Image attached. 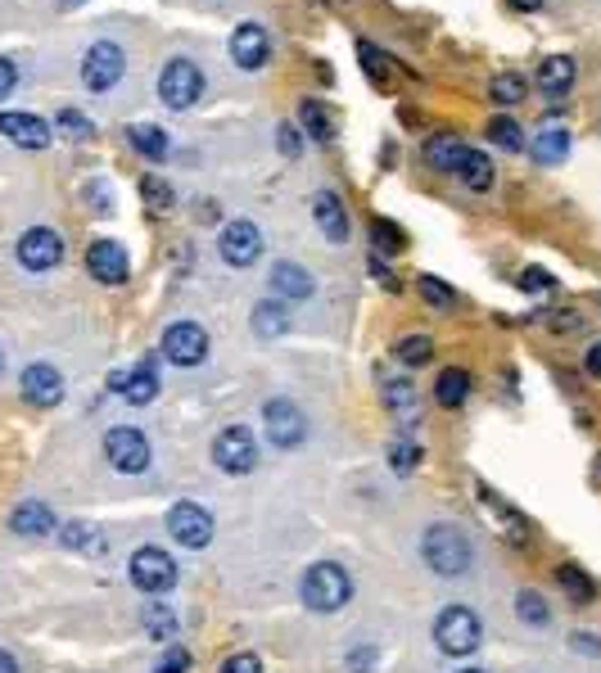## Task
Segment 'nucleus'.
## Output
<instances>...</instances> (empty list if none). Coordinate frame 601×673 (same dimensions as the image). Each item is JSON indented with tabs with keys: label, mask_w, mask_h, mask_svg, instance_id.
I'll use <instances>...</instances> for the list:
<instances>
[{
	"label": "nucleus",
	"mask_w": 601,
	"mask_h": 673,
	"mask_svg": "<svg viewBox=\"0 0 601 673\" xmlns=\"http://www.w3.org/2000/svg\"><path fill=\"white\" fill-rule=\"evenodd\" d=\"M371 235H376V244H380V249H389V254H398L403 244H407V240H403V231H398L394 222H380V218L371 222Z\"/></svg>",
	"instance_id": "40"
},
{
	"label": "nucleus",
	"mask_w": 601,
	"mask_h": 673,
	"mask_svg": "<svg viewBox=\"0 0 601 673\" xmlns=\"http://www.w3.org/2000/svg\"><path fill=\"white\" fill-rule=\"evenodd\" d=\"M272 290L281 298H308L312 294V277L298 262H277L272 267Z\"/></svg>",
	"instance_id": "24"
},
{
	"label": "nucleus",
	"mask_w": 601,
	"mask_h": 673,
	"mask_svg": "<svg viewBox=\"0 0 601 673\" xmlns=\"http://www.w3.org/2000/svg\"><path fill=\"white\" fill-rule=\"evenodd\" d=\"M262 420H267V439H272V448H298L308 439V420L290 397H272V403L262 407Z\"/></svg>",
	"instance_id": "9"
},
{
	"label": "nucleus",
	"mask_w": 601,
	"mask_h": 673,
	"mask_svg": "<svg viewBox=\"0 0 601 673\" xmlns=\"http://www.w3.org/2000/svg\"><path fill=\"white\" fill-rule=\"evenodd\" d=\"M59 542L69 547V552H86V556H105V534L82 525V519H69V525H59Z\"/></svg>",
	"instance_id": "23"
},
{
	"label": "nucleus",
	"mask_w": 601,
	"mask_h": 673,
	"mask_svg": "<svg viewBox=\"0 0 601 673\" xmlns=\"http://www.w3.org/2000/svg\"><path fill=\"white\" fill-rule=\"evenodd\" d=\"M520 285H525V290H552L548 271H525V277H520Z\"/></svg>",
	"instance_id": "46"
},
{
	"label": "nucleus",
	"mask_w": 601,
	"mask_h": 673,
	"mask_svg": "<svg viewBox=\"0 0 601 673\" xmlns=\"http://www.w3.org/2000/svg\"><path fill=\"white\" fill-rule=\"evenodd\" d=\"M420 298H426L434 313H447V308H453V303H457V294L447 290L439 277H420Z\"/></svg>",
	"instance_id": "35"
},
{
	"label": "nucleus",
	"mask_w": 601,
	"mask_h": 673,
	"mask_svg": "<svg viewBox=\"0 0 601 673\" xmlns=\"http://www.w3.org/2000/svg\"><path fill=\"white\" fill-rule=\"evenodd\" d=\"M543 0H511V10H538Z\"/></svg>",
	"instance_id": "51"
},
{
	"label": "nucleus",
	"mask_w": 601,
	"mask_h": 673,
	"mask_svg": "<svg viewBox=\"0 0 601 673\" xmlns=\"http://www.w3.org/2000/svg\"><path fill=\"white\" fill-rule=\"evenodd\" d=\"M398 362L403 366H420V362H430V353H434V344H430V334H407V340H398Z\"/></svg>",
	"instance_id": "34"
},
{
	"label": "nucleus",
	"mask_w": 601,
	"mask_h": 673,
	"mask_svg": "<svg viewBox=\"0 0 601 673\" xmlns=\"http://www.w3.org/2000/svg\"><path fill=\"white\" fill-rule=\"evenodd\" d=\"M489 136H493L502 149H525V136H520V127H516V122H511V118H493Z\"/></svg>",
	"instance_id": "39"
},
{
	"label": "nucleus",
	"mask_w": 601,
	"mask_h": 673,
	"mask_svg": "<svg viewBox=\"0 0 601 673\" xmlns=\"http://www.w3.org/2000/svg\"><path fill=\"white\" fill-rule=\"evenodd\" d=\"M597 479H601V462H597Z\"/></svg>",
	"instance_id": "54"
},
{
	"label": "nucleus",
	"mask_w": 601,
	"mask_h": 673,
	"mask_svg": "<svg viewBox=\"0 0 601 673\" xmlns=\"http://www.w3.org/2000/svg\"><path fill=\"white\" fill-rule=\"evenodd\" d=\"M353 597V578L335 565V561H321L304 574V601L312 610H321V615H330V610H340L344 601Z\"/></svg>",
	"instance_id": "2"
},
{
	"label": "nucleus",
	"mask_w": 601,
	"mask_h": 673,
	"mask_svg": "<svg viewBox=\"0 0 601 673\" xmlns=\"http://www.w3.org/2000/svg\"><path fill=\"white\" fill-rule=\"evenodd\" d=\"M10 529L23 534V538H46V534H54L59 525H54V511H50L46 502H23V506L10 515Z\"/></svg>",
	"instance_id": "19"
},
{
	"label": "nucleus",
	"mask_w": 601,
	"mask_h": 673,
	"mask_svg": "<svg viewBox=\"0 0 601 673\" xmlns=\"http://www.w3.org/2000/svg\"><path fill=\"white\" fill-rule=\"evenodd\" d=\"M113 389L123 393L132 407H145V403H155L159 397V376L149 371V366H136L132 376H113Z\"/></svg>",
	"instance_id": "20"
},
{
	"label": "nucleus",
	"mask_w": 601,
	"mask_h": 673,
	"mask_svg": "<svg viewBox=\"0 0 601 673\" xmlns=\"http://www.w3.org/2000/svg\"><path fill=\"white\" fill-rule=\"evenodd\" d=\"M59 5H64V10H69V5H82V0H59Z\"/></svg>",
	"instance_id": "52"
},
{
	"label": "nucleus",
	"mask_w": 601,
	"mask_h": 673,
	"mask_svg": "<svg viewBox=\"0 0 601 673\" xmlns=\"http://www.w3.org/2000/svg\"><path fill=\"white\" fill-rule=\"evenodd\" d=\"M163 357L176 366H199L208 357V334L195 321H176L163 330Z\"/></svg>",
	"instance_id": "10"
},
{
	"label": "nucleus",
	"mask_w": 601,
	"mask_h": 673,
	"mask_svg": "<svg viewBox=\"0 0 601 673\" xmlns=\"http://www.w3.org/2000/svg\"><path fill=\"white\" fill-rule=\"evenodd\" d=\"M466 673H485V669H466Z\"/></svg>",
	"instance_id": "53"
},
{
	"label": "nucleus",
	"mask_w": 601,
	"mask_h": 673,
	"mask_svg": "<svg viewBox=\"0 0 601 673\" xmlns=\"http://www.w3.org/2000/svg\"><path fill=\"white\" fill-rule=\"evenodd\" d=\"M127 136H132V145L140 149L145 159H163V155H168V132H159L155 122H136Z\"/></svg>",
	"instance_id": "28"
},
{
	"label": "nucleus",
	"mask_w": 601,
	"mask_h": 673,
	"mask_svg": "<svg viewBox=\"0 0 601 673\" xmlns=\"http://www.w3.org/2000/svg\"><path fill=\"white\" fill-rule=\"evenodd\" d=\"M59 132L73 136V140H86V136H91V122H86L82 113H73V109H64V113H59Z\"/></svg>",
	"instance_id": "42"
},
{
	"label": "nucleus",
	"mask_w": 601,
	"mask_h": 673,
	"mask_svg": "<svg viewBox=\"0 0 601 673\" xmlns=\"http://www.w3.org/2000/svg\"><path fill=\"white\" fill-rule=\"evenodd\" d=\"M466 155H470V149H466V145H462L453 132L430 136V145H426V159H430V168H439V172H462Z\"/></svg>",
	"instance_id": "21"
},
{
	"label": "nucleus",
	"mask_w": 601,
	"mask_h": 673,
	"mask_svg": "<svg viewBox=\"0 0 601 673\" xmlns=\"http://www.w3.org/2000/svg\"><path fill=\"white\" fill-rule=\"evenodd\" d=\"M145 628H149V637L168 641V637H176V615H172L163 601H149V605H145Z\"/></svg>",
	"instance_id": "31"
},
{
	"label": "nucleus",
	"mask_w": 601,
	"mask_h": 673,
	"mask_svg": "<svg viewBox=\"0 0 601 673\" xmlns=\"http://www.w3.org/2000/svg\"><path fill=\"white\" fill-rule=\"evenodd\" d=\"M462 181H466L470 191H489V186H493V163L479 155V149H470L466 163H462Z\"/></svg>",
	"instance_id": "30"
},
{
	"label": "nucleus",
	"mask_w": 601,
	"mask_h": 673,
	"mask_svg": "<svg viewBox=\"0 0 601 673\" xmlns=\"http://www.w3.org/2000/svg\"><path fill=\"white\" fill-rule=\"evenodd\" d=\"M569 82H575V59H565V54H552L538 64V86L552 90V96H565Z\"/></svg>",
	"instance_id": "25"
},
{
	"label": "nucleus",
	"mask_w": 601,
	"mask_h": 673,
	"mask_svg": "<svg viewBox=\"0 0 601 673\" xmlns=\"http://www.w3.org/2000/svg\"><path fill=\"white\" fill-rule=\"evenodd\" d=\"M86 267H91L96 281L123 285V281H127V249H123L118 240H96L91 249H86Z\"/></svg>",
	"instance_id": "15"
},
{
	"label": "nucleus",
	"mask_w": 601,
	"mask_h": 673,
	"mask_svg": "<svg viewBox=\"0 0 601 673\" xmlns=\"http://www.w3.org/2000/svg\"><path fill=\"white\" fill-rule=\"evenodd\" d=\"M529 155H533V163H548V168L561 163V159L569 155V132L552 122V127H543V132L529 140Z\"/></svg>",
	"instance_id": "22"
},
{
	"label": "nucleus",
	"mask_w": 601,
	"mask_h": 673,
	"mask_svg": "<svg viewBox=\"0 0 601 673\" xmlns=\"http://www.w3.org/2000/svg\"><path fill=\"white\" fill-rule=\"evenodd\" d=\"M0 673H19V664H14V656H5V651H0Z\"/></svg>",
	"instance_id": "50"
},
{
	"label": "nucleus",
	"mask_w": 601,
	"mask_h": 673,
	"mask_svg": "<svg viewBox=\"0 0 601 673\" xmlns=\"http://www.w3.org/2000/svg\"><path fill=\"white\" fill-rule=\"evenodd\" d=\"M222 673H262V664H258L249 651H240V656H231V660L222 664Z\"/></svg>",
	"instance_id": "44"
},
{
	"label": "nucleus",
	"mask_w": 601,
	"mask_h": 673,
	"mask_svg": "<svg viewBox=\"0 0 601 673\" xmlns=\"http://www.w3.org/2000/svg\"><path fill=\"white\" fill-rule=\"evenodd\" d=\"M0 132L23 149H46L50 145V127L37 113H0Z\"/></svg>",
	"instance_id": "17"
},
{
	"label": "nucleus",
	"mask_w": 601,
	"mask_h": 673,
	"mask_svg": "<svg viewBox=\"0 0 601 673\" xmlns=\"http://www.w3.org/2000/svg\"><path fill=\"white\" fill-rule=\"evenodd\" d=\"M59 258H64V240H59L50 227L23 231V240H19V262L27 271H50V267H59Z\"/></svg>",
	"instance_id": "12"
},
{
	"label": "nucleus",
	"mask_w": 601,
	"mask_h": 673,
	"mask_svg": "<svg viewBox=\"0 0 601 673\" xmlns=\"http://www.w3.org/2000/svg\"><path fill=\"white\" fill-rule=\"evenodd\" d=\"M489 96H493L498 105H516V100L525 96V77H516V73H498L493 86H489Z\"/></svg>",
	"instance_id": "36"
},
{
	"label": "nucleus",
	"mask_w": 601,
	"mask_h": 673,
	"mask_svg": "<svg viewBox=\"0 0 601 673\" xmlns=\"http://www.w3.org/2000/svg\"><path fill=\"white\" fill-rule=\"evenodd\" d=\"M127 574H132V584L140 592H149V597L172 592V584H176V565H172L168 552H159V547H140V552L132 556V570Z\"/></svg>",
	"instance_id": "5"
},
{
	"label": "nucleus",
	"mask_w": 601,
	"mask_h": 673,
	"mask_svg": "<svg viewBox=\"0 0 601 673\" xmlns=\"http://www.w3.org/2000/svg\"><path fill=\"white\" fill-rule=\"evenodd\" d=\"M159 96L168 109H191L204 96V73L191 59H168V69L159 73Z\"/></svg>",
	"instance_id": "4"
},
{
	"label": "nucleus",
	"mask_w": 601,
	"mask_h": 673,
	"mask_svg": "<svg viewBox=\"0 0 601 673\" xmlns=\"http://www.w3.org/2000/svg\"><path fill=\"white\" fill-rule=\"evenodd\" d=\"M186 664H191V656H186L182 647H168V656L159 660V669H155V673H186Z\"/></svg>",
	"instance_id": "43"
},
{
	"label": "nucleus",
	"mask_w": 601,
	"mask_h": 673,
	"mask_svg": "<svg viewBox=\"0 0 601 673\" xmlns=\"http://www.w3.org/2000/svg\"><path fill=\"white\" fill-rule=\"evenodd\" d=\"M19 384H23V397L33 407H59V403H64V376H59L54 366H46V362L27 366Z\"/></svg>",
	"instance_id": "14"
},
{
	"label": "nucleus",
	"mask_w": 601,
	"mask_h": 673,
	"mask_svg": "<svg viewBox=\"0 0 601 673\" xmlns=\"http://www.w3.org/2000/svg\"><path fill=\"white\" fill-rule=\"evenodd\" d=\"M588 371H592V376H601V344L588 353Z\"/></svg>",
	"instance_id": "49"
},
{
	"label": "nucleus",
	"mask_w": 601,
	"mask_h": 673,
	"mask_svg": "<svg viewBox=\"0 0 601 673\" xmlns=\"http://www.w3.org/2000/svg\"><path fill=\"white\" fill-rule=\"evenodd\" d=\"M516 615H520L525 624H533V628H543V624L552 620V610H548V601L538 597V592H520V597H516Z\"/></svg>",
	"instance_id": "33"
},
{
	"label": "nucleus",
	"mask_w": 601,
	"mask_h": 673,
	"mask_svg": "<svg viewBox=\"0 0 601 673\" xmlns=\"http://www.w3.org/2000/svg\"><path fill=\"white\" fill-rule=\"evenodd\" d=\"M123 69H127L123 50H118L113 41H96L91 50H86V59H82V82L91 90H109L118 77H123Z\"/></svg>",
	"instance_id": "11"
},
{
	"label": "nucleus",
	"mask_w": 601,
	"mask_h": 673,
	"mask_svg": "<svg viewBox=\"0 0 601 673\" xmlns=\"http://www.w3.org/2000/svg\"><path fill=\"white\" fill-rule=\"evenodd\" d=\"M281 145H285V155H290V159L298 155V136H294V127H281Z\"/></svg>",
	"instance_id": "48"
},
{
	"label": "nucleus",
	"mask_w": 601,
	"mask_h": 673,
	"mask_svg": "<svg viewBox=\"0 0 601 673\" xmlns=\"http://www.w3.org/2000/svg\"><path fill=\"white\" fill-rule=\"evenodd\" d=\"M285 326H290V317H285L281 303H258L254 308V330L262 334V340H277V334H285Z\"/></svg>",
	"instance_id": "29"
},
{
	"label": "nucleus",
	"mask_w": 601,
	"mask_h": 673,
	"mask_svg": "<svg viewBox=\"0 0 601 673\" xmlns=\"http://www.w3.org/2000/svg\"><path fill=\"white\" fill-rule=\"evenodd\" d=\"M312 218H317V227H321V235L330 244H348V212H344V204L330 191H321L312 199Z\"/></svg>",
	"instance_id": "18"
},
{
	"label": "nucleus",
	"mask_w": 601,
	"mask_h": 673,
	"mask_svg": "<svg viewBox=\"0 0 601 673\" xmlns=\"http://www.w3.org/2000/svg\"><path fill=\"white\" fill-rule=\"evenodd\" d=\"M575 647H579L584 656H601V641H597L592 633H579V637H575Z\"/></svg>",
	"instance_id": "47"
},
{
	"label": "nucleus",
	"mask_w": 601,
	"mask_h": 673,
	"mask_svg": "<svg viewBox=\"0 0 601 673\" xmlns=\"http://www.w3.org/2000/svg\"><path fill=\"white\" fill-rule=\"evenodd\" d=\"M218 249H222V258H226L231 267H249V262H258V254H262V235H258L254 222L240 218V222H226V227H222Z\"/></svg>",
	"instance_id": "13"
},
{
	"label": "nucleus",
	"mask_w": 601,
	"mask_h": 673,
	"mask_svg": "<svg viewBox=\"0 0 601 673\" xmlns=\"http://www.w3.org/2000/svg\"><path fill=\"white\" fill-rule=\"evenodd\" d=\"M105 456H109L113 470L140 475V470L149 466V443H145L140 430H132V425H118V430L105 435Z\"/></svg>",
	"instance_id": "8"
},
{
	"label": "nucleus",
	"mask_w": 601,
	"mask_h": 673,
	"mask_svg": "<svg viewBox=\"0 0 601 673\" xmlns=\"http://www.w3.org/2000/svg\"><path fill=\"white\" fill-rule=\"evenodd\" d=\"M298 118H304V127H308L317 140H330V136H335V122H330L326 105H317V100H304V105H298Z\"/></svg>",
	"instance_id": "32"
},
{
	"label": "nucleus",
	"mask_w": 601,
	"mask_h": 673,
	"mask_svg": "<svg viewBox=\"0 0 601 673\" xmlns=\"http://www.w3.org/2000/svg\"><path fill=\"white\" fill-rule=\"evenodd\" d=\"M140 195H145V204L155 208V212H168L172 208V186H168L163 176H145L140 181Z\"/></svg>",
	"instance_id": "37"
},
{
	"label": "nucleus",
	"mask_w": 601,
	"mask_h": 673,
	"mask_svg": "<svg viewBox=\"0 0 601 673\" xmlns=\"http://www.w3.org/2000/svg\"><path fill=\"white\" fill-rule=\"evenodd\" d=\"M420 462V448L416 443H394V452H389V466H394L398 475H412Z\"/></svg>",
	"instance_id": "41"
},
{
	"label": "nucleus",
	"mask_w": 601,
	"mask_h": 673,
	"mask_svg": "<svg viewBox=\"0 0 601 673\" xmlns=\"http://www.w3.org/2000/svg\"><path fill=\"white\" fill-rule=\"evenodd\" d=\"M213 462H218V470H226V475H249V470L258 466V443H254V435L245 430V425H231V430L218 435Z\"/></svg>",
	"instance_id": "7"
},
{
	"label": "nucleus",
	"mask_w": 601,
	"mask_h": 673,
	"mask_svg": "<svg viewBox=\"0 0 601 673\" xmlns=\"http://www.w3.org/2000/svg\"><path fill=\"white\" fill-rule=\"evenodd\" d=\"M420 552H426V565L443 578L466 574L475 561V547H470L466 529H457V525H430L426 538H420Z\"/></svg>",
	"instance_id": "1"
},
{
	"label": "nucleus",
	"mask_w": 601,
	"mask_h": 673,
	"mask_svg": "<svg viewBox=\"0 0 601 673\" xmlns=\"http://www.w3.org/2000/svg\"><path fill=\"white\" fill-rule=\"evenodd\" d=\"M556 584L569 592V601H575V605H592L597 601V584H592V578L579 565H561L556 570Z\"/></svg>",
	"instance_id": "27"
},
{
	"label": "nucleus",
	"mask_w": 601,
	"mask_h": 673,
	"mask_svg": "<svg viewBox=\"0 0 601 673\" xmlns=\"http://www.w3.org/2000/svg\"><path fill=\"white\" fill-rule=\"evenodd\" d=\"M384 403L394 407V412H412V407H416V389H412L407 380H389V384H384Z\"/></svg>",
	"instance_id": "38"
},
{
	"label": "nucleus",
	"mask_w": 601,
	"mask_h": 673,
	"mask_svg": "<svg viewBox=\"0 0 601 673\" xmlns=\"http://www.w3.org/2000/svg\"><path fill=\"white\" fill-rule=\"evenodd\" d=\"M14 82H19V69L10 64V59H0V100H5L10 90H14Z\"/></svg>",
	"instance_id": "45"
},
{
	"label": "nucleus",
	"mask_w": 601,
	"mask_h": 673,
	"mask_svg": "<svg viewBox=\"0 0 601 673\" xmlns=\"http://www.w3.org/2000/svg\"><path fill=\"white\" fill-rule=\"evenodd\" d=\"M267 50H272V41H267V33L258 23H240L235 27V37H231V59L240 69H262L267 64Z\"/></svg>",
	"instance_id": "16"
},
{
	"label": "nucleus",
	"mask_w": 601,
	"mask_h": 673,
	"mask_svg": "<svg viewBox=\"0 0 601 673\" xmlns=\"http://www.w3.org/2000/svg\"><path fill=\"white\" fill-rule=\"evenodd\" d=\"M168 534L182 547H191V552H204V547L213 542V515L195 502H176L168 511Z\"/></svg>",
	"instance_id": "6"
},
{
	"label": "nucleus",
	"mask_w": 601,
	"mask_h": 673,
	"mask_svg": "<svg viewBox=\"0 0 601 673\" xmlns=\"http://www.w3.org/2000/svg\"><path fill=\"white\" fill-rule=\"evenodd\" d=\"M470 397V376L462 371V366H447V371L439 376V384H434V403L439 407H462Z\"/></svg>",
	"instance_id": "26"
},
{
	"label": "nucleus",
	"mask_w": 601,
	"mask_h": 673,
	"mask_svg": "<svg viewBox=\"0 0 601 673\" xmlns=\"http://www.w3.org/2000/svg\"><path fill=\"white\" fill-rule=\"evenodd\" d=\"M434 641H439L443 656H470L479 647V620H475V610L447 605L443 615L434 620Z\"/></svg>",
	"instance_id": "3"
}]
</instances>
